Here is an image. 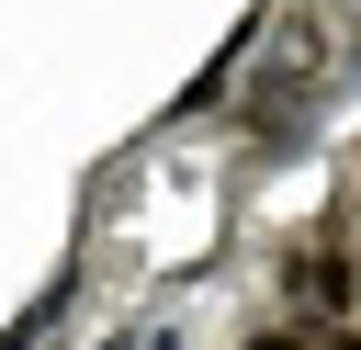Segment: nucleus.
Masks as SVG:
<instances>
[{
	"mask_svg": "<svg viewBox=\"0 0 361 350\" xmlns=\"http://www.w3.org/2000/svg\"><path fill=\"white\" fill-rule=\"evenodd\" d=\"M293 305H305V316H338V305H350V260H338V248H305V260H293Z\"/></svg>",
	"mask_w": 361,
	"mask_h": 350,
	"instance_id": "obj_1",
	"label": "nucleus"
},
{
	"mask_svg": "<svg viewBox=\"0 0 361 350\" xmlns=\"http://www.w3.org/2000/svg\"><path fill=\"white\" fill-rule=\"evenodd\" d=\"M248 350H305V339H293V327H271V339H248Z\"/></svg>",
	"mask_w": 361,
	"mask_h": 350,
	"instance_id": "obj_2",
	"label": "nucleus"
},
{
	"mask_svg": "<svg viewBox=\"0 0 361 350\" xmlns=\"http://www.w3.org/2000/svg\"><path fill=\"white\" fill-rule=\"evenodd\" d=\"M327 350H361V327H338V339H327Z\"/></svg>",
	"mask_w": 361,
	"mask_h": 350,
	"instance_id": "obj_3",
	"label": "nucleus"
}]
</instances>
